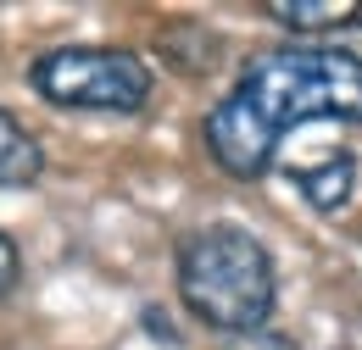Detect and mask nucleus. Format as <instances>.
Returning <instances> with one entry per match:
<instances>
[{
	"instance_id": "obj_5",
	"label": "nucleus",
	"mask_w": 362,
	"mask_h": 350,
	"mask_svg": "<svg viewBox=\"0 0 362 350\" xmlns=\"http://www.w3.org/2000/svg\"><path fill=\"white\" fill-rule=\"evenodd\" d=\"M262 11L284 28H329V23H357L362 6H351V0H268Z\"/></svg>"
},
{
	"instance_id": "obj_6",
	"label": "nucleus",
	"mask_w": 362,
	"mask_h": 350,
	"mask_svg": "<svg viewBox=\"0 0 362 350\" xmlns=\"http://www.w3.org/2000/svg\"><path fill=\"white\" fill-rule=\"evenodd\" d=\"M351 178H357V162H351V156H329L323 167H307V173H301V189H307V200H313L317 212H334V206H346Z\"/></svg>"
},
{
	"instance_id": "obj_7",
	"label": "nucleus",
	"mask_w": 362,
	"mask_h": 350,
	"mask_svg": "<svg viewBox=\"0 0 362 350\" xmlns=\"http://www.w3.org/2000/svg\"><path fill=\"white\" fill-rule=\"evenodd\" d=\"M223 350H301L296 339H284V334H268V328H257V334H234Z\"/></svg>"
},
{
	"instance_id": "obj_3",
	"label": "nucleus",
	"mask_w": 362,
	"mask_h": 350,
	"mask_svg": "<svg viewBox=\"0 0 362 350\" xmlns=\"http://www.w3.org/2000/svg\"><path fill=\"white\" fill-rule=\"evenodd\" d=\"M34 89L50 106H73V111H139L151 100V67L134 50H50L34 61Z\"/></svg>"
},
{
	"instance_id": "obj_4",
	"label": "nucleus",
	"mask_w": 362,
	"mask_h": 350,
	"mask_svg": "<svg viewBox=\"0 0 362 350\" xmlns=\"http://www.w3.org/2000/svg\"><path fill=\"white\" fill-rule=\"evenodd\" d=\"M40 167H45L40 139L0 106V189H28V183L40 178Z\"/></svg>"
},
{
	"instance_id": "obj_1",
	"label": "nucleus",
	"mask_w": 362,
	"mask_h": 350,
	"mask_svg": "<svg viewBox=\"0 0 362 350\" xmlns=\"http://www.w3.org/2000/svg\"><path fill=\"white\" fill-rule=\"evenodd\" d=\"M307 123H362V56L329 44L257 56L206 117V150L228 178H262L279 139Z\"/></svg>"
},
{
	"instance_id": "obj_2",
	"label": "nucleus",
	"mask_w": 362,
	"mask_h": 350,
	"mask_svg": "<svg viewBox=\"0 0 362 350\" xmlns=\"http://www.w3.org/2000/svg\"><path fill=\"white\" fill-rule=\"evenodd\" d=\"M179 295L206 328L234 334H257L273 311V262L257 234L212 222L201 234H189L179 251Z\"/></svg>"
},
{
	"instance_id": "obj_8",
	"label": "nucleus",
	"mask_w": 362,
	"mask_h": 350,
	"mask_svg": "<svg viewBox=\"0 0 362 350\" xmlns=\"http://www.w3.org/2000/svg\"><path fill=\"white\" fill-rule=\"evenodd\" d=\"M17 278H23V256H17V245L0 234V301L17 289Z\"/></svg>"
}]
</instances>
